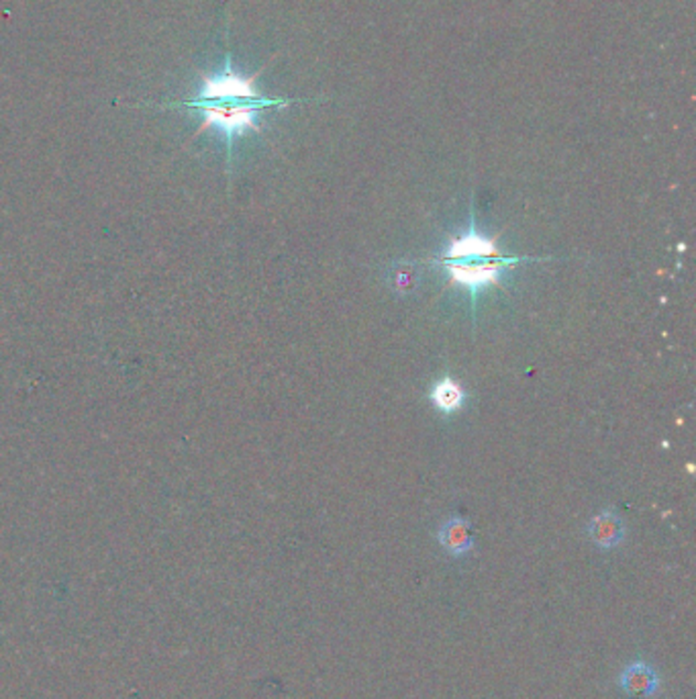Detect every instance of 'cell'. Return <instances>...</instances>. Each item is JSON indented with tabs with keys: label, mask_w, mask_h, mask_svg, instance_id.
I'll return each mask as SVG.
<instances>
[{
	"label": "cell",
	"mask_w": 696,
	"mask_h": 699,
	"mask_svg": "<svg viewBox=\"0 0 696 699\" xmlns=\"http://www.w3.org/2000/svg\"><path fill=\"white\" fill-rule=\"evenodd\" d=\"M268 64L252 76H243L233 66L231 51L227 49L225 64L219 72L200 74V84L190 99L178 102L155 104V109H188L200 115L197 135L209 129H217L225 139L227 168H231L233 144L250 131H260V117L268 109H284L296 99L286 96H266L258 91L255 81L262 76Z\"/></svg>",
	"instance_id": "6da1fadb"
},
{
	"label": "cell",
	"mask_w": 696,
	"mask_h": 699,
	"mask_svg": "<svg viewBox=\"0 0 696 699\" xmlns=\"http://www.w3.org/2000/svg\"><path fill=\"white\" fill-rule=\"evenodd\" d=\"M550 258L535 256H505L498 246L487 235H482L476 227L474 205H470V227L462 238L447 243L442 258L431 260V264L439 266L447 278L457 286H462L470 295L472 317L476 319V305L478 296L487 288L498 285L513 266L521 262H541Z\"/></svg>",
	"instance_id": "7a4b0ae2"
},
{
	"label": "cell",
	"mask_w": 696,
	"mask_h": 699,
	"mask_svg": "<svg viewBox=\"0 0 696 699\" xmlns=\"http://www.w3.org/2000/svg\"><path fill=\"white\" fill-rule=\"evenodd\" d=\"M616 681H619L623 692L633 697L648 699L659 692L658 671L646 661H633L629 665H625Z\"/></svg>",
	"instance_id": "3957f363"
},
{
	"label": "cell",
	"mask_w": 696,
	"mask_h": 699,
	"mask_svg": "<svg viewBox=\"0 0 696 699\" xmlns=\"http://www.w3.org/2000/svg\"><path fill=\"white\" fill-rule=\"evenodd\" d=\"M588 536L590 540L601 550H613L616 546L623 544L625 534V522L621 520V515L615 510H605L601 513H596L593 520L588 522Z\"/></svg>",
	"instance_id": "277c9868"
},
{
	"label": "cell",
	"mask_w": 696,
	"mask_h": 699,
	"mask_svg": "<svg viewBox=\"0 0 696 699\" xmlns=\"http://www.w3.org/2000/svg\"><path fill=\"white\" fill-rule=\"evenodd\" d=\"M437 542L449 556H466L472 553L474 538L470 532V522L462 518V515H454L447 522H444L437 530Z\"/></svg>",
	"instance_id": "5b68a950"
},
{
	"label": "cell",
	"mask_w": 696,
	"mask_h": 699,
	"mask_svg": "<svg viewBox=\"0 0 696 699\" xmlns=\"http://www.w3.org/2000/svg\"><path fill=\"white\" fill-rule=\"evenodd\" d=\"M429 399L431 405H434L437 412H442L444 415H452L460 412L466 405V391L462 384L454 381L452 377H444L431 387Z\"/></svg>",
	"instance_id": "8992f818"
},
{
	"label": "cell",
	"mask_w": 696,
	"mask_h": 699,
	"mask_svg": "<svg viewBox=\"0 0 696 699\" xmlns=\"http://www.w3.org/2000/svg\"><path fill=\"white\" fill-rule=\"evenodd\" d=\"M419 262L412 260H394L389 266V283L396 293L407 295L419 285Z\"/></svg>",
	"instance_id": "52a82bcc"
}]
</instances>
